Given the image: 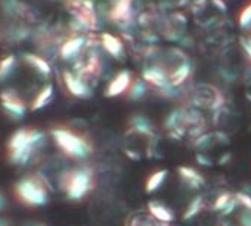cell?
Wrapping results in <instances>:
<instances>
[{"mask_svg":"<svg viewBox=\"0 0 251 226\" xmlns=\"http://www.w3.org/2000/svg\"><path fill=\"white\" fill-rule=\"evenodd\" d=\"M45 133L39 129H18L15 130L8 144V158L15 166H25L33 154L43 145Z\"/></svg>","mask_w":251,"mask_h":226,"instance_id":"1","label":"cell"},{"mask_svg":"<svg viewBox=\"0 0 251 226\" xmlns=\"http://www.w3.org/2000/svg\"><path fill=\"white\" fill-rule=\"evenodd\" d=\"M15 195L28 207H43L49 202L50 185L43 176H25L15 183Z\"/></svg>","mask_w":251,"mask_h":226,"instance_id":"2","label":"cell"},{"mask_svg":"<svg viewBox=\"0 0 251 226\" xmlns=\"http://www.w3.org/2000/svg\"><path fill=\"white\" fill-rule=\"evenodd\" d=\"M53 142L56 147L70 158L74 160H86L93 152V145L86 139L84 136L65 129V127H56L50 132Z\"/></svg>","mask_w":251,"mask_h":226,"instance_id":"3","label":"cell"},{"mask_svg":"<svg viewBox=\"0 0 251 226\" xmlns=\"http://www.w3.org/2000/svg\"><path fill=\"white\" fill-rule=\"evenodd\" d=\"M61 185L68 200L80 201L93 189L95 175L90 167H75L62 176Z\"/></svg>","mask_w":251,"mask_h":226,"instance_id":"4","label":"cell"},{"mask_svg":"<svg viewBox=\"0 0 251 226\" xmlns=\"http://www.w3.org/2000/svg\"><path fill=\"white\" fill-rule=\"evenodd\" d=\"M195 106L204 108V109H211L217 111L223 106L225 98L222 92L211 86V84H198L194 90V98H192Z\"/></svg>","mask_w":251,"mask_h":226,"instance_id":"5","label":"cell"},{"mask_svg":"<svg viewBox=\"0 0 251 226\" xmlns=\"http://www.w3.org/2000/svg\"><path fill=\"white\" fill-rule=\"evenodd\" d=\"M67 5L81 28L93 30L96 27V14L90 0H68Z\"/></svg>","mask_w":251,"mask_h":226,"instance_id":"6","label":"cell"},{"mask_svg":"<svg viewBox=\"0 0 251 226\" xmlns=\"http://www.w3.org/2000/svg\"><path fill=\"white\" fill-rule=\"evenodd\" d=\"M0 105H2L6 114L14 120L23 119L27 112V103L18 96L15 90H3L0 93Z\"/></svg>","mask_w":251,"mask_h":226,"instance_id":"7","label":"cell"},{"mask_svg":"<svg viewBox=\"0 0 251 226\" xmlns=\"http://www.w3.org/2000/svg\"><path fill=\"white\" fill-rule=\"evenodd\" d=\"M133 74L129 71V70H123L120 73H117L111 80L109 83L106 84V89H105V96L108 98H115V96H120V95H124L127 93L132 83H133Z\"/></svg>","mask_w":251,"mask_h":226,"instance_id":"8","label":"cell"},{"mask_svg":"<svg viewBox=\"0 0 251 226\" xmlns=\"http://www.w3.org/2000/svg\"><path fill=\"white\" fill-rule=\"evenodd\" d=\"M142 78L145 80V83L148 86H152L161 92L166 90H172L173 87L170 86L169 81V73L161 68L160 65H152V67H147L142 71Z\"/></svg>","mask_w":251,"mask_h":226,"instance_id":"9","label":"cell"},{"mask_svg":"<svg viewBox=\"0 0 251 226\" xmlns=\"http://www.w3.org/2000/svg\"><path fill=\"white\" fill-rule=\"evenodd\" d=\"M64 78V84L67 87V90L78 98V99H89L92 96V87L87 81H84L81 77H78L75 73L73 71H64L62 74Z\"/></svg>","mask_w":251,"mask_h":226,"instance_id":"10","label":"cell"},{"mask_svg":"<svg viewBox=\"0 0 251 226\" xmlns=\"http://www.w3.org/2000/svg\"><path fill=\"white\" fill-rule=\"evenodd\" d=\"M177 177L182 185H185L188 189H194V191L202 188L205 183L204 176L194 167H188V166H180L177 169Z\"/></svg>","mask_w":251,"mask_h":226,"instance_id":"11","label":"cell"},{"mask_svg":"<svg viewBox=\"0 0 251 226\" xmlns=\"http://www.w3.org/2000/svg\"><path fill=\"white\" fill-rule=\"evenodd\" d=\"M84 45H86V39L83 36H74V37L67 39L59 46V56H61V59L70 61V59L75 58L81 52Z\"/></svg>","mask_w":251,"mask_h":226,"instance_id":"12","label":"cell"},{"mask_svg":"<svg viewBox=\"0 0 251 226\" xmlns=\"http://www.w3.org/2000/svg\"><path fill=\"white\" fill-rule=\"evenodd\" d=\"M226 139H227V136L223 135V133H220V132H216V133H204V135H201L200 138H197L194 141V147L198 150V152H207L213 147L226 144L227 142Z\"/></svg>","mask_w":251,"mask_h":226,"instance_id":"13","label":"cell"},{"mask_svg":"<svg viewBox=\"0 0 251 226\" xmlns=\"http://www.w3.org/2000/svg\"><path fill=\"white\" fill-rule=\"evenodd\" d=\"M213 210L220 213L222 216H230L232 213H235L238 210L236 195L230 194V192H222L220 195H217V198L213 204Z\"/></svg>","mask_w":251,"mask_h":226,"instance_id":"14","label":"cell"},{"mask_svg":"<svg viewBox=\"0 0 251 226\" xmlns=\"http://www.w3.org/2000/svg\"><path fill=\"white\" fill-rule=\"evenodd\" d=\"M130 130L133 133L142 135L144 138L148 139H154L155 136V130H154V125L151 123V120L142 114H135L130 119Z\"/></svg>","mask_w":251,"mask_h":226,"instance_id":"15","label":"cell"},{"mask_svg":"<svg viewBox=\"0 0 251 226\" xmlns=\"http://www.w3.org/2000/svg\"><path fill=\"white\" fill-rule=\"evenodd\" d=\"M148 213L152 217H155L157 220L164 222V223H172L176 219L175 211L167 204H164L161 201H157V200H152V201L148 202Z\"/></svg>","mask_w":251,"mask_h":226,"instance_id":"16","label":"cell"},{"mask_svg":"<svg viewBox=\"0 0 251 226\" xmlns=\"http://www.w3.org/2000/svg\"><path fill=\"white\" fill-rule=\"evenodd\" d=\"M108 15L115 23L129 21L132 17V0H115Z\"/></svg>","mask_w":251,"mask_h":226,"instance_id":"17","label":"cell"},{"mask_svg":"<svg viewBox=\"0 0 251 226\" xmlns=\"http://www.w3.org/2000/svg\"><path fill=\"white\" fill-rule=\"evenodd\" d=\"M191 71H192V67L188 62H179L172 71H169L170 86L175 89V87H179L183 83H186V80L191 75Z\"/></svg>","mask_w":251,"mask_h":226,"instance_id":"18","label":"cell"},{"mask_svg":"<svg viewBox=\"0 0 251 226\" xmlns=\"http://www.w3.org/2000/svg\"><path fill=\"white\" fill-rule=\"evenodd\" d=\"M24 62L33 68L37 74L43 75V77H49L50 73H52V68H50V64L40 55H36V53H25L24 56Z\"/></svg>","mask_w":251,"mask_h":226,"instance_id":"19","label":"cell"},{"mask_svg":"<svg viewBox=\"0 0 251 226\" xmlns=\"http://www.w3.org/2000/svg\"><path fill=\"white\" fill-rule=\"evenodd\" d=\"M52 98H53V86H52V84L43 86V87L36 93V96L33 98V100L30 102V109H31V111L43 109L45 106H48V105L50 103Z\"/></svg>","mask_w":251,"mask_h":226,"instance_id":"20","label":"cell"},{"mask_svg":"<svg viewBox=\"0 0 251 226\" xmlns=\"http://www.w3.org/2000/svg\"><path fill=\"white\" fill-rule=\"evenodd\" d=\"M100 45L103 46V49L114 58H121L123 56V43L121 40L109 33H103L100 36Z\"/></svg>","mask_w":251,"mask_h":226,"instance_id":"21","label":"cell"},{"mask_svg":"<svg viewBox=\"0 0 251 226\" xmlns=\"http://www.w3.org/2000/svg\"><path fill=\"white\" fill-rule=\"evenodd\" d=\"M167 177H169V170H166V169H160V170L152 172L145 180V191L148 194L157 192L158 189H161V186L164 185Z\"/></svg>","mask_w":251,"mask_h":226,"instance_id":"22","label":"cell"},{"mask_svg":"<svg viewBox=\"0 0 251 226\" xmlns=\"http://www.w3.org/2000/svg\"><path fill=\"white\" fill-rule=\"evenodd\" d=\"M127 226H172V223L160 222L150 213H136L129 219Z\"/></svg>","mask_w":251,"mask_h":226,"instance_id":"23","label":"cell"},{"mask_svg":"<svg viewBox=\"0 0 251 226\" xmlns=\"http://www.w3.org/2000/svg\"><path fill=\"white\" fill-rule=\"evenodd\" d=\"M202 210H204V197L202 195H197V197H194L188 202L186 208L183 210L182 219L183 220H191V219L197 217Z\"/></svg>","mask_w":251,"mask_h":226,"instance_id":"24","label":"cell"},{"mask_svg":"<svg viewBox=\"0 0 251 226\" xmlns=\"http://www.w3.org/2000/svg\"><path fill=\"white\" fill-rule=\"evenodd\" d=\"M18 59L15 55H6L0 59V81H5L17 70Z\"/></svg>","mask_w":251,"mask_h":226,"instance_id":"25","label":"cell"},{"mask_svg":"<svg viewBox=\"0 0 251 226\" xmlns=\"http://www.w3.org/2000/svg\"><path fill=\"white\" fill-rule=\"evenodd\" d=\"M148 92V84L145 83L144 78H135L129 92H127V98L130 100H141Z\"/></svg>","mask_w":251,"mask_h":226,"instance_id":"26","label":"cell"},{"mask_svg":"<svg viewBox=\"0 0 251 226\" xmlns=\"http://www.w3.org/2000/svg\"><path fill=\"white\" fill-rule=\"evenodd\" d=\"M238 24L242 28H248L251 25V3L242 8V11L238 15Z\"/></svg>","mask_w":251,"mask_h":226,"instance_id":"27","label":"cell"},{"mask_svg":"<svg viewBox=\"0 0 251 226\" xmlns=\"http://www.w3.org/2000/svg\"><path fill=\"white\" fill-rule=\"evenodd\" d=\"M236 195V202H238V208H241L242 211H250L251 213V197L245 192H238Z\"/></svg>","mask_w":251,"mask_h":226,"instance_id":"28","label":"cell"},{"mask_svg":"<svg viewBox=\"0 0 251 226\" xmlns=\"http://www.w3.org/2000/svg\"><path fill=\"white\" fill-rule=\"evenodd\" d=\"M238 220H239V226H251V213L250 211H239L238 214Z\"/></svg>","mask_w":251,"mask_h":226,"instance_id":"29","label":"cell"},{"mask_svg":"<svg viewBox=\"0 0 251 226\" xmlns=\"http://www.w3.org/2000/svg\"><path fill=\"white\" fill-rule=\"evenodd\" d=\"M242 46H244V50L247 52L248 58L251 59V37L250 39H244L242 40Z\"/></svg>","mask_w":251,"mask_h":226,"instance_id":"30","label":"cell"},{"mask_svg":"<svg viewBox=\"0 0 251 226\" xmlns=\"http://www.w3.org/2000/svg\"><path fill=\"white\" fill-rule=\"evenodd\" d=\"M6 204H8L6 197H5V194L2 191H0V211H3L6 208Z\"/></svg>","mask_w":251,"mask_h":226,"instance_id":"31","label":"cell"},{"mask_svg":"<svg viewBox=\"0 0 251 226\" xmlns=\"http://www.w3.org/2000/svg\"><path fill=\"white\" fill-rule=\"evenodd\" d=\"M0 226H11V223H9V220L0 217Z\"/></svg>","mask_w":251,"mask_h":226,"instance_id":"32","label":"cell"},{"mask_svg":"<svg viewBox=\"0 0 251 226\" xmlns=\"http://www.w3.org/2000/svg\"><path fill=\"white\" fill-rule=\"evenodd\" d=\"M24 226H45V225L43 223H39V222H28Z\"/></svg>","mask_w":251,"mask_h":226,"instance_id":"33","label":"cell"}]
</instances>
